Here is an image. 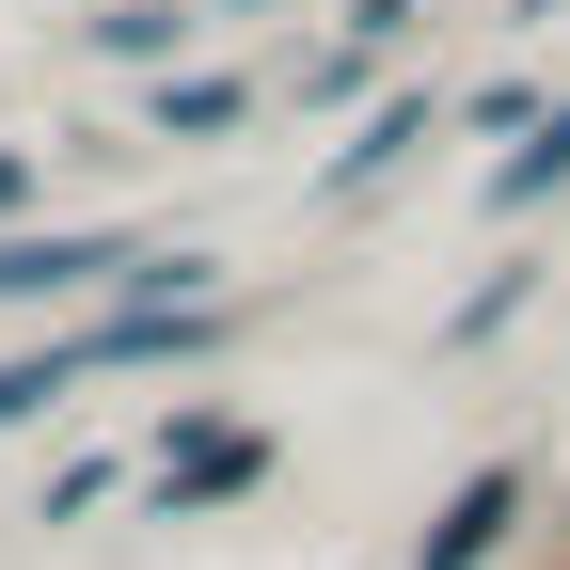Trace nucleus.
<instances>
[{
    "label": "nucleus",
    "instance_id": "obj_1",
    "mask_svg": "<svg viewBox=\"0 0 570 570\" xmlns=\"http://www.w3.org/2000/svg\"><path fill=\"white\" fill-rule=\"evenodd\" d=\"M142 269V238L127 223H0V302H80V285H127Z\"/></svg>",
    "mask_w": 570,
    "mask_h": 570
},
{
    "label": "nucleus",
    "instance_id": "obj_2",
    "mask_svg": "<svg viewBox=\"0 0 570 570\" xmlns=\"http://www.w3.org/2000/svg\"><path fill=\"white\" fill-rule=\"evenodd\" d=\"M269 475V428H223V412H190L175 444H159V508L190 523V508H223V491H254Z\"/></svg>",
    "mask_w": 570,
    "mask_h": 570
},
{
    "label": "nucleus",
    "instance_id": "obj_3",
    "mask_svg": "<svg viewBox=\"0 0 570 570\" xmlns=\"http://www.w3.org/2000/svg\"><path fill=\"white\" fill-rule=\"evenodd\" d=\"M508 523H523V475H508V460H491V475H460V491H444V523H428V539H412V570H475L491 539H508Z\"/></svg>",
    "mask_w": 570,
    "mask_h": 570
},
{
    "label": "nucleus",
    "instance_id": "obj_4",
    "mask_svg": "<svg viewBox=\"0 0 570 570\" xmlns=\"http://www.w3.org/2000/svg\"><path fill=\"white\" fill-rule=\"evenodd\" d=\"M96 48H111V63H175V48H190V0H111Z\"/></svg>",
    "mask_w": 570,
    "mask_h": 570
},
{
    "label": "nucleus",
    "instance_id": "obj_5",
    "mask_svg": "<svg viewBox=\"0 0 570 570\" xmlns=\"http://www.w3.org/2000/svg\"><path fill=\"white\" fill-rule=\"evenodd\" d=\"M539 190H570V111H554V127L523 142V159H508V175H491V206H508V223H523V206H539Z\"/></svg>",
    "mask_w": 570,
    "mask_h": 570
},
{
    "label": "nucleus",
    "instance_id": "obj_6",
    "mask_svg": "<svg viewBox=\"0 0 570 570\" xmlns=\"http://www.w3.org/2000/svg\"><path fill=\"white\" fill-rule=\"evenodd\" d=\"M63 381H80V348H17V365H0V428H32Z\"/></svg>",
    "mask_w": 570,
    "mask_h": 570
},
{
    "label": "nucleus",
    "instance_id": "obj_7",
    "mask_svg": "<svg viewBox=\"0 0 570 570\" xmlns=\"http://www.w3.org/2000/svg\"><path fill=\"white\" fill-rule=\"evenodd\" d=\"M412 142H428V111H381V127H365V142H348V159H333V190H365V175H396Z\"/></svg>",
    "mask_w": 570,
    "mask_h": 570
},
{
    "label": "nucleus",
    "instance_id": "obj_8",
    "mask_svg": "<svg viewBox=\"0 0 570 570\" xmlns=\"http://www.w3.org/2000/svg\"><path fill=\"white\" fill-rule=\"evenodd\" d=\"M238 111H254L238 80H159V127H190V142H206V127H238Z\"/></svg>",
    "mask_w": 570,
    "mask_h": 570
},
{
    "label": "nucleus",
    "instance_id": "obj_9",
    "mask_svg": "<svg viewBox=\"0 0 570 570\" xmlns=\"http://www.w3.org/2000/svg\"><path fill=\"white\" fill-rule=\"evenodd\" d=\"M17 206H32V142H0V223H17Z\"/></svg>",
    "mask_w": 570,
    "mask_h": 570
},
{
    "label": "nucleus",
    "instance_id": "obj_10",
    "mask_svg": "<svg viewBox=\"0 0 570 570\" xmlns=\"http://www.w3.org/2000/svg\"><path fill=\"white\" fill-rule=\"evenodd\" d=\"M190 17H206V0H190Z\"/></svg>",
    "mask_w": 570,
    "mask_h": 570
}]
</instances>
